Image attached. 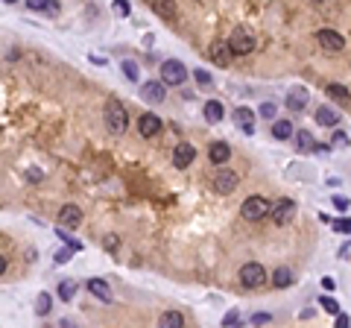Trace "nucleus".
I'll return each mask as SVG.
<instances>
[{
  "label": "nucleus",
  "instance_id": "f3484780",
  "mask_svg": "<svg viewBox=\"0 0 351 328\" xmlns=\"http://www.w3.org/2000/svg\"><path fill=\"white\" fill-rule=\"evenodd\" d=\"M234 123H237L246 135H255V111H249V109L240 106V109L234 111Z\"/></svg>",
  "mask_w": 351,
  "mask_h": 328
},
{
  "label": "nucleus",
  "instance_id": "a878e982",
  "mask_svg": "<svg viewBox=\"0 0 351 328\" xmlns=\"http://www.w3.org/2000/svg\"><path fill=\"white\" fill-rule=\"evenodd\" d=\"M272 284H275V287H290V284H293V270H290V267H278V270L272 273Z\"/></svg>",
  "mask_w": 351,
  "mask_h": 328
},
{
  "label": "nucleus",
  "instance_id": "4c0bfd02",
  "mask_svg": "<svg viewBox=\"0 0 351 328\" xmlns=\"http://www.w3.org/2000/svg\"><path fill=\"white\" fill-rule=\"evenodd\" d=\"M334 229H337V232H343V235H351V217L337 220V223H334Z\"/></svg>",
  "mask_w": 351,
  "mask_h": 328
},
{
  "label": "nucleus",
  "instance_id": "c03bdc74",
  "mask_svg": "<svg viewBox=\"0 0 351 328\" xmlns=\"http://www.w3.org/2000/svg\"><path fill=\"white\" fill-rule=\"evenodd\" d=\"M26 179H41V170H26Z\"/></svg>",
  "mask_w": 351,
  "mask_h": 328
},
{
  "label": "nucleus",
  "instance_id": "f8f14e48",
  "mask_svg": "<svg viewBox=\"0 0 351 328\" xmlns=\"http://www.w3.org/2000/svg\"><path fill=\"white\" fill-rule=\"evenodd\" d=\"M164 88H167L164 82L149 79V82H144V85H141V97H144L146 103H164V97H167V91H164Z\"/></svg>",
  "mask_w": 351,
  "mask_h": 328
},
{
  "label": "nucleus",
  "instance_id": "423d86ee",
  "mask_svg": "<svg viewBox=\"0 0 351 328\" xmlns=\"http://www.w3.org/2000/svg\"><path fill=\"white\" fill-rule=\"evenodd\" d=\"M228 47H231V53H234V56H249V53L255 50V38H252L246 29H240V26H237V29L231 32V38H228Z\"/></svg>",
  "mask_w": 351,
  "mask_h": 328
},
{
  "label": "nucleus",
  "instance_id": "f03ea898",
  "mask_svg": "<svg viewBox=\"0 0 351 328\" xmlns=\"http://www.w3.org/2000/svg\"><path fill=\"white\" fill-rule=\"evenodd\" d=\"M269 208H272V202H269L267 197L252 194V197L243 199V205H240V217L249 220V223H258V220H264V217L269 214Z\"/></svg>",
  "mask_w": 351,
  "mask_h": 328
},
{
  "label": "nucleus",
  "instance_id": "49530a36",
  "mask_svg": "<svg viewBox=\"0 0 351 328\" xmlns=\"http://www.w3.org/2000/svg\"><path fill=\"white\" fill-rule=\"evenodd\" d=\"M3 3H15V0H3Z\"/></svg>",
  "mask_w": 351,
  "mask_h": 328
},
{
  "label": "nucleus",
  "instance_id": "dca6fc26",
  "mask_svg": "<svg viewBox=\"0 0 351 328\" xmlns=\"http://www.w3.org/2000/svg\"><path fill=\"white\" fill-rule=\"evenodd\" d=\"M313 117H316L319 126H328V129H334V126L340 123V114H337L331 106H316V114H313Z\"/></svg>",
  "mask_w": 351,
  "mask_h": 328
},
{
  "label": "nucleus",
  "instance_id": "ddd939ff",
  "mask_svg": "<svg viewBox=\"0 0 351 328\" xmlns=\"http://www.w3.org/2000/svg\"><path fill=\"white\" fill-rule=\"evenodd\" d=\"M231 59H234V53H231L228 41H217V44L211 47V62H214L217 67H228V65H231Z\"/></svg>",
  "mask_w": 351,
  "mask_h": 328
},
{
  "label": "nucleus",
  "instance_id": "0eeeda50",
  "mask_svg": "<svg viewBox=\"0 0 351 328\" xmlns=\"http://www.w3.org/2000/svg\"><path fill=\"white\" fill-rule=\"evenodd\" d=\"M316 44H319L322 50H328V53H340V50L346 47V38H343L337 29H328V26H325V29L316 32Z\"/></svg>",
  "mask_w": 351,
  "mask_h": 328
},
{
  "label": "nucleus",
  "instance_id": "39448f33",
  "mask_svg": "<svg viewBox=\"0 0 351 328\" xmlns=\"http://www.w3.org/2000/svg\"><path fill=\"white\" fill-rule=\"evenodd\" d=\"M185 79H187V67L179 59H167L161 65V82L164 85H182Z\"/></svg>",
  "mask_w": 351,
  "mask_h": 328
},
{
  "label": "nucleus",
  "instance_id": "c756f323",
  "mask_svg": "<svg viewBox=\"0 0 351 328\" xmlns=\"http://www.w3.org/2000/svg\"><path fill=\"white\" fill-rule=\"evenodd\" d=\"M120 67H123V76H126L129 82H138V65H135V62H129V59H126Z\"/></svg>",
  "mask_w": 351,
  "mask_h": 328
},
{
  "label": "nucleus",
  "instance_id": "a19ab883",
  "mask_svg": "<svg viewBox=\"0 0 351 328\" xmlns=\"http://www.w3.org/2000/svg\"><path fill=\"white\" fill-rule=\"evenodd\" d=\"M334 208L346 211V208H349V197H334Z\"/></svg>",
  "mask_w": 351,
  "mask_h": 328
},
{
  "label": "nucleus",
  "instance_id": "f257e3e1",
  "mask_svg": "<svg viewBox=\"0 0 351 328\" xmlns=\"http://www.w3.org/2000/svg\"><path fill=\"white\" fill-rule=\"evenodd\" d=\"M105 126H108L111 135H123L126 126H129V114H126V109L117 97H108V103H105Z\"/></svg>",
  "mask_w": 351,
  "mask_h": 328
},
{
  "label": "nucleus",
  "instance_id": "4468645a",
  "mask_svg": "<svg viewBox=\"0 0 351 328\" xmlns=\"http://www.w3.org/2000/svg\"><path fill=\"white\" fill-rule=\"evenodd\" d=\"M202 114H205V120H208L211 126H217V123H223V117H226V106H223L220 100H208V103L202 106Z\"/></svg>",
  "mask_w": 351,
  "mask_h": 328
},
{
  "label": "nucleus",
  "instance_id": "9b49d317",
  "mask_svg": "<svg viewBox=\"0 0 351 328\" xmlns=\"http://www.w3.org/2000/svg\"><path fill=\"white\" fill-rule=\"evenodd\" d=\"M228 158H231V147H228L226 141H211V147H208V161H211L214 167H223Z\"/></svg>",
  "mask_w": 351,
  "mask_h": 328
},
{
  "label": "nucleus",
  "instance_id": "1a4fd4ad",
  "mask_svg": "<svg viewBox=\"0 0 351 328\" xmlns=\"http://www.w3.org/2000/svg\"><path fill=\"white\" fill-rule=\"evenodd\" d=\"M196 161V147L193 144H176V150H173V164L179 167V170H187L190 164Z\"/></svg>",
  "mask_w": 351,
  "mask_h": 328
},
{
  "label": "nucleus",
  "instance_id": "c85d7f7f",
  "mask_svg": "<svg viewBox=\"0 0 351 328\" xmlns=\"http://www.w3.org/2000/svg\"><path fill=\"white\" fill-rule=\"evenodd\" d=\"M319 305H322V308H325L328 314H334V317L340 314V302H337L334 296H319Z\"/></svg>",
  "mask_w": 351,
  "mask_h": 328
},
{
  "label": "nucleus",
  "instance_id": "a18cd8bd",
  "mask_svg": "<svg viewBox=\"0 0 351 328\" xmlns=\"http://www.w3.org/2000/svg\"><path fill=\"white\" fill-rule=\"evenodd\" d=\"M3 273H6V258L0 255V276H3Z\"/></svg>",
  "mask_w": 351,
  "mask_h": 328
},
{
  "label": "nucleus",
  "instance_id": "9d476101",
  "mask_svg": "<svg viewBox=\"0 0 351 328\" xmlns=\"http://www.w3.org/2000/svg\"><path fill=\"white\" fill-rule=\"evenodd\" d=\"M161 117L158 114H141L138 117V132H141V138H155L158 132H161Z\"/></svg>",
  "mask_w": 351,
  "mask_h": 328
},
{
  "label": "nucleus",
  "instance_id": "20e7f679",
  "mask_svg": "<svg viewBox=\"0 0 351 328\" xmlns=\"http://www.w3.org/2000/svg\"><path fill=\"white\" fill-rule=\"evenodd\" d=\"M211 185H214V191H217V194H234V191H237V185H240V173L223 164V167L217 170V176H214V182H211Z\"/></svg>",
  "mask_w": 351,
  "mask_h": 328
},
{
  "label": "nucleus",
  "instance_id": "37998d69",
  "mask_svg": "<svg viewBox=\"0 0 351 328\" xmlns=\"http://www.w3.org/2000/svg\"><path fill=\"white\" fill-rule=\"evenodd\" d=\"M337 326L346 328V326H349V317H346V314H337Z\"/></svg>",
  "mask_w": 351,
  "mask_h": 328
},
{
  "label": "nucleus",
  "instance_id": "473e14b6",
  "mask_svg": "<svg viewBox=\"0 0 351 328\" xmlns=\"http://www.w3.org/2000/svg\"><path fill=\"white\" fill-rule=\"evenodd\" d=\"M111 9H114V15H123V18H126V15L132 12V6H129V0H114V6H111Z\"/></svg>",
  "mask_w": 351,
  "mask_h": 328
},
{
  "label": "nucleus",
  "instance_id": "a211bd4d",
  "mask_svg": "<svg viewBox=\"0 0 351 328\" xmlns=\"http://www.w3.org/2000/svg\"><path fill=\"white\" fill-rule=\"evenodd\" d=\"M82 223V208L79 205H64L59 211V226H79Z\"/></svg>",
  "mask_w": 351,
  "mask_h": 328
},
{
  "label": "nucleus",
  "instance_id": "5701e85b",
  "mask_svg": "<svg viewBox=\"0 0 351 328\" xmlns=\"http://www.w3.org/2000/svg\"><path fill=\"white\" fill-rule=\"evenodd\" d=\"M152 12L167 18V21H173L176 18V0H152Z\"/></svg>",
  "mask_w": 351,
  "mask_h": 328
},
{
  "label": "nucleus",
  "instance_id": "2eb2a0df",
  "mask_svg": "<svg viewBox=\"0 0 351 328\" xmlns=\"http://www.w3.org/2000/svg\"><path fill=\"white\" fill-rule=\"evenodd\" d=\"M308 97H310V94H308L305 88H293V91L287 94V109H290L293 114L305 111V109H308Z\"/></svg>",
  "mask_w": 351,
  "mask_h": 328
},
{
  "label": "nucleus",
  "instance_id": "7c9ffc66",
  "mask_svg": "<svg viewBox=\"0 0 351 328\" xmlns=\"http://www.w3.org/2000/svg\"><path fill=\"white\" fill-rule=\"evenodd\" d=\"M73 252H76V249H73V246H64V249H59V252H56V255H53V261H56V267H59V264H67V261H70V255H73Z\"/></svg>",
  "mask_w": 351,
  "mask_h": 328
},
{
  "label": "nucleus",
  "instance_id": "79ce46f5",
  "mask_svg": "<svg viewBox=\"0 0 351 328\" xmlns=\"http://www.w3.org/2000/svg\"><path fill=\"white\" fill-rule=\"evenodd\" d=\"M322 287H325V290H328V293H331V290H334V287H337V282H334V279H331V276H325V279H322Z\"/></svg>",
  "mask_w": 351,
  "mask_h": 328
},
{
  "label": "nucleus",
  "instance_id": "b1692460",
  "mask_svg": "<svg viewBox=\"0 0 351 328\" xmlns=\"http://www.w3.org/2000/svg\"><path fill=\"white\" fill-rule=\"evenodd\" d=\"M158 326L161 328H182L185 326V317H182L179 311H164V314L158 317Z\"/></svg>",
  "mask_w": 351,
  "mask_h": 328
},
{
  "label": "nucleus",
  "instance_id": "4be33fe9",
  "mask_svg": "<svg viewBox=\"0 0 351 328\" xmlns=\"http://www.w3.org/2000/svg\"><path fill=\"white\" fill-rule=\"evenodd\" d=\"M272 138L275 141H290L293 138V120H275L272 123Z\"/></svg>",
  "mask_w": 351,
  "mask_h": 328
},
{
  "label": "nucleus",
  "instance_id": "c9c22d12",
  "mask_svg": "<svg viewBox=\"0 0 351 328\" xmlns=\"http://www.w3.org/2000/svg\"><path fill=\"white\" fill-rule=\"evenodd\" d=\"M331 147H349V135L346 132H334L331 135Z\"/></svg>",
  "mask_w": 351,
  "mask_h": 328
},
{
  "label": "nucleus",
  "instance_id": "58836bf2",
  "mask_svg": "<svg viewBox=\"0 0 351 328\" xmlns=\"http://www.w3.org/2000/svg\"><path fill=\"white\" fill-rule=\"evenodd\" d=\"M56 235H59V238H62V241H64V243H67V246H73V249H76V252H79V249H82V243H79V241H73V238H70V235H67V232H56Z\"/></svg>",
  "mask_w": 351,
  "mask_h": 328
},
{
  "label": "nucleus",
  "instance_id": "393cba45",
  "mask_svg": "<svg viewBox=\"0 0 351 328\" xmlns=\"http://www.w3.org/2000/svg\"><path fill=\"white\" fill-rule=\"evenodd\" d=\"M328 97L334 100V103H340V106H349L351 94L346 85H340V82H334V85H328Z\"/></svg>",
  "mask_w": 351,
  "mask_h": 328
},
{
  "label": "nucleus",
  "instance_id": "412c9836",
  "mask_svg": "<svg viewBox=\"0 0 351 328\" xmlns=\"http://www.w3.org/2000/svg\"><path fill=\"white\" fill-rule=\"evenodd\" d=\"M29 12H47V15H59V0H26Z\"/></svg>",
  "mask_w": 351,
  "mask_h": 328
},
{
  "label": "nucleus",
  "instance_id": "aec40b11",
  "mask_svg": "<svg viewBox=\"0 0 351 328\" xmlns=\"http://www.w3.org/2000/svg\"><path fill=\"white\" fill-rule=\"evenodd\" d=\"M313 150H316V138L308 129H299L296 132V153H313Z\"/></svg>",
  "mask_w": 351,
  "mask_h": 328
},
{
  "label": "nucleus",
  "instance_id": "f704fd0d",
  "mask_svg": "<svg viewBox=\"0 0 351 328\" xmlns=\"http://www.w3.org/2000/svg\"><path fill=\"white\" fill-rule=\"evenodd\" d=\"M258 114L267 117V120H272V117H275V103H264V106L258 109Z\"/></svg>",
  "mask_w": 351,
  "mask_h": 328
},
{
  "label": "nucleus",
  "instance_id": "6ab92c4d",
  "mask_svg": "<svg viewBox=\"0 0 351 328\" xmlns=\"http://www.w3.org/2000/svg\"><path fill=\"white\" fill-rule=\"evenodd\" d=\"M88 293L97 296L100 302H111V290H108V284L103 279H88Z\"/></svg>",
  "mask_w": 351,
  "mask_h": 328
},
{
  "label": "nucleus",
  "instance_id": "72a5a7b5",
  "mask_svg": "<svg viewBox=\"0 0 351 328\" xmlns=\"http://www.w3.org/2000/svg\"><path fill=\"white\" fill-rule=\"evenodd\" d=\"M237 323H240V311H228V314L223 317V326L226 328H234Z\"/></svg>",
  "mask_w": 351,
  "mask_h": 328
},
{
  "label": "nucleus",
  "instance_id": "ea45409f",
  "mask_svg": "<svg viewBox=\"0 0 351 328\" xmlns=\"http://www.w3.org/2000/svg\"><path fill=\"white\" fill-rule=\"evenodd\" d=\"M103 246H105L108 252H117V246H120V241H117V235H108V238L103 241Z\"/></svg>",
  "mask_w": 351,
  "mask_h": 328
},
{
  "label": "nucleus",
  "instance_id": "2f4dec72",
  "mask_svg": "<svg viewBox=\"0 0 351 328\" xmlns=\"http://www.w3.org/2000/svg\"><path fill=\"white\" fill-rule=\"evenodd\" d=\"M193 79H196L199 85H214V76H211L208 70H199V67L193 70Z\"/></svg>",
  "mask_w": 351,
  "mask_h": 328
},
{
  "label": "nucleus",
  "instance_id": "7ed1b4c3",
  "mask_svg": "<svg viewBox=\"0 0 351 328\" xmlns=\"http://www.w3.org/2000/svg\"><path fill=\"white\" fill-rule=\"evenodd\" d=\"M237 279H240V284H243L246 290H255V287H261V284L267 282V270H264L258 261H249V264L240 267Z\"/></svg>",
  "mask_w": 351,
  "mask_h": 328
},
{
  "label": "nucleus",
  "instance_id": "e433bc0d",
  "mask_svg": "<svg viewBox=\"0 0 351 328\" xmlns=\"http://www.w3.org/2000/svg\"><path fill=\"white\" fill-rule=\"evenodd\" d=\"M252 326H264V323H272V314H252L249 317Z\"/></svg>",
  "mask_w": 351,
  "mask_h": 328
},
{
  "label": "nucleus",
  "instance_id": "bb28decb",
  "mask_svg": "<svg viewBox=\"0 0 351 328\" xmlns=\"http://www.w3.org/2000/svg\"><path fill=\"white\" fill-rule=\"evenodd\" d=\"M53 311V296L50 293H38V299H35V314L38 317H47Z\"/></svg>",
  "mask_w": 351,
  "mask_h": 328
},
{
  "label": "nucleus",
  "instance_id": "6e6552de",
  "mask_svg": "<svg viewBox=\"0 0 351 328\" xmlns=\"http://www.w3.org/2000/svg\"><path fill=\"white\" fill-rule=\"evenodd\" d=\"M269 217H272L275 226H287V223L296 217V202H293V199H281V202H275V205L269 208Z\"/></svg>",
  "mask_w": 351,
  "mask_h": 328
},
{
  "label": "nucleus",
  "instance_id": "de8ad7c7",
  "mask_svg": "<svg viewBox=\"0 0 351 328\" xmlns=\"http://www.w3.org/2000/svg\"><path fill=\"white\" fill-rule=\"evenodd\" d=\"M313 3H325V0H313Z\"/></svg>",
  "mask_w": 351,
  "mask_h": 328
},
{
  "label": "nucleus",
  "instance_id": "cd10ccee",
  "mask_svg": "<svg viewBox=\"0 0 351 328\" xmlns=\"http://www.w3.org/2000/svg\"><path fill=\"white\" fill-rule=\"evenodd\" d=\"M73 296H76V282H70V279L62 282V284H59V299H62V302H70Z\"/></svg>",
  "mask_w": 351,
  "mask_h": 328
}]
</instances>
